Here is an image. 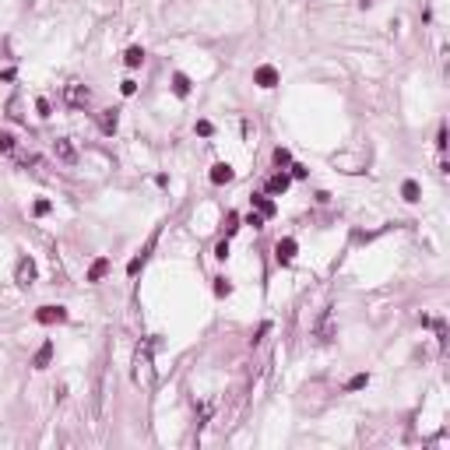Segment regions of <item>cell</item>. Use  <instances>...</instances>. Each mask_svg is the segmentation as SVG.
I'll list each match as a JSON object with an SVG mask.
<instances>
[{
  "instance_id": "9a60e30c",
  "label": "cell",
  "mask_w": 450,
  "mask_h": 450,
  "mask_svg": "<svg viewBox=\"0 0 450 450\" xmlns=\"http://www.w3.org/2000/svg\"><path fill=\"white\" fill-rule=\"evenodd\" d=\"M289 183H292V176L278 172V176H271V179H267V190H271V194H285V190H289Z\"/></svg>"
},
{
  "instance_id": "30bf717a",
  "label": "cell",
  "mask_w": 450,
  "mask_h": 450,
  "mask_svg": "<svg viewBox=\"0 0 450 450\" xmlns=\"http://www.w3.org/2000/svg\"><path fill=\"white\" fill-rule=\"evenodd\" d=\"M253 81H257L260 88H275V84H278V71H275L271 64H264V67H257V74H253Z\"/></svg>"
},
{
  "instance_id": "44dd1931",
  "label": "cell",
  "mask_w": 450,
  "mask_h": 450,
  "mask_svg": "<svg viewBox=\"0 0 450 450\" xmlns=\"http://www.w3.org/2000/svg\"><path fill=\"white\" fill-rule=\"evenodd\" d=\"M275 165H292V155H289V148H275Z\"/></svg>"
},
{
  "instance_id": "ba28073f",
  "label": "cell",
  "mask_w": 450,
  "mask_h": 450,
  "mask_svg": "<svg viewBox=\"0 0 450 450\" xmlns=\"http://www.w3.org/2000/svg\"><path fill=\"white\" fill-rule=\"evenodd\" d=\"M14 282H18V285H32V282H35V264H32L28 257L18 260V267H14Z\"/></svg>"
},
{
  "instance_id": "8992f818",
  "label": "cell",
  "mask_w": 450,
  "mask_h": 450,
  "mask_svg": "<svg viewBox=\"0 0 450 450\" xmlns=\"http://www.w3.org/2000/svg\"><path fill=\"white\" fill-rule=\"evenodd\" d=\"M95 123H99V130H102V134H116L120 116H116V109H99V113H95Z\"/></svg>"
},
{
  "instance_id": "52a82bcc",
  "label": "cell",
  "mask_w": 450,
  "mask_h": 450,
  "mask_svg": "<svg viewBox=\"0 0 450 450\" xmlns=\"http://www.w3.org/2000/svg\"><path fill=\"white\" fill-rule=\"evenodd\" d=\"M296 239H278V246H275V260L278 264H292L296 260Z\"/></svg>"
},
{
  "instance_id": "cb8c5ba5",
  "label": "cell",
  "mask_w": 450,
  "mask_h": 450,
  "mask_svg": "<svg viewBox=\"0 0 450 450\" xmlns=\"http://www.w3.org/2000/svg\"><path fill=\"white\" fill-rule=\"evenodd\" d=\"M0 151H4V155L14 151V138H11V134H0Z\"/></svg>"
},
{
  "instance_id": "6da1fadb",
  "label": "cell",
  "mask_w": 450,
  "mask_h": 450,
  "mask_svg": "<svg viewBox=\"0 0 450 450\" xmlns=\"http://www.w3.org/2000/svg\"><path fill=\"white\" fill-rule=\"evenodd\" d=\"M155 338L145 341V345H138V352H134V380L141 383V387H155V366H151V352H155Z\"/></svg>"
},
{
  "instance_id": "7a4b0ae2",
  "label": "cell",
  "mask_w": 450,
  "mask_h": 450,
  "mask_svg": "<svg viewBox=\"0 0 450 450\" xmlns=\"http://www.w3.org/2000/svg\"><path fill=\"white\" fill-rule=\"evenodd\" d=\"M313 334H317V341H320V345H331V341L338 338V320H334V309H331V306H324V309H320Z\"/></svg>"
},
{
  "instance_id": "7402d4cb",
  "label": "cell",
  "mask_w": 450,
  "mask_h": 450,
  "mask_svg": "<svg viewBox=\"0 0 450 450\" xmlns=\"http://www.w3.org/2000/svg\"><path fill=\"white\" fill-rule=\"evenodd\" d=\"M232 292V282L229 278H215V296H229Z\"/></svg>"
},
{
  "instance_id": "ac0fdd59",
  "label": "cell",
  "mask_w": 450,
  "mask_h": 450,
  "mask_svg": "<svg viewBox=\"0 0 450 450\" xmlns=\"http://www.w3.org/2000/svg\"><path fill=\"white\" fill-rule=\"evenodd\" d=\"M401 197H404L408 204H415V201L422 197V190H419V183H415V179H404V187H401Z\"/></svg>"
},
{
  "instance_id": "4316f807",
  "label": "cell",
  "mask_w": 450,
  "mask_h": 450,
  "mask_svg": "<svg viewBox=\"0 0 450 450\" xmlns=\"http://www.w3.org/2000/svg\"><path fill=\"white\" fill-rule=\"evenodd\" d=\"M35 109H39V116H50V113H53V106H50V99H39V102H35Z\"/></svg>"
},
{
  "instance_id": "7c38bea8",
  "label": "cell",
  "mask_w": 450,
  "mask_h": 450,
  "mask_svg": "<svg viewBox=\"0 0 450 450\" xmlns=\"http://www.w3.org/2000/svg\"><path fill=\"white\" fill-rule=\"evenodd\" d=\"M50 359H53V341H42L39 352H35V359H32V366H35V370H46Z\"/></svg>"
},
{
  "instance_id": "4dcf8cb0",
  "label": "cell",
  "mask_w": 450,
  "mask_h": 450,
  "mask_svg": "<svg viewBox=\"0 0 450 450\" xmlns=\"http://www.w3.org/2000/svg\"><path fill=\"white\" fill-rule=\"evenodd\" d=\"M239 229V215H229V225H225V236H232Z\"/></svg>"
},
{
  "instance_id": "5bb4252c",
  "label": "cell",
  "mask_w": 450,
  "mask_h": 450,
  "mask_svg": "<svg viewBox=\"0 0 450 450\" xmlns=\"http://www.w3.org/2000/svg\"><path fill=\"white\" fill-rule=\"evenodd\" d=\"M109 275V257H99L92 267H88V282H102Z\"/></svg>"
},
{
  "instance_id": "d6986e66",
  "label": "cell",
  "mask_w": 450,
  "mask_h": 450,
  "mask_svg": "<svg viewBox=\"0 0 450 450\" xmlns=\"http://www.w3.org/2000/svg\"><path fill=\"white\" fill-rule=\"evenodd\" d=\"M172 92H176L179 99H187V95H190V77H187V74H176V77H172Z\"/></svg>"
},
{
  "instance_id": "277c9868",
  "label": "cell",
  "mask_w": 450,
  "mask_h": 450,
  "mask_svg": "<svg viewBox=\"0 0 450 450\" xmlns=\"http://www.w3.org/2000/svg\"><path fill=\"white\" fill-rule=\"evenodd\" d=\"M53 155H57L60 162H67V165L77 162V148L71 145V138H57V141H53Z\"/></svg>"
},
{
  "instance_id": "3957f363",
  "label": "cell",
  "mask_w": 450,
  "mask_h": 450,
  "mask_svg": "<svg viewBox=\"0 0 450 450\" xmlns=\"http://www.w3.org/2000/svg\"><path fill=\"white\" fill-rule=\"evenodd\" d=\"M64 102H67L71 109H84V106L92 102V92H88L81 81H71V84H64Z\"/></svg>"
},
{
  "instance_id": "9c48e42d",
  "label": "cell",
  "mask_w": 450,
  "mask_h": 450,
  "mask_svg": "<svg viewBox=\"0 0 450 450\" xmlns=\"http://www.w3.org/2000/svg\"><path fill=\"white\" fill-rule=\"evenodd\" d=\"M331 162H334V165H341V169H345V172H359V169H363V165H366V162H363V158H359V155H345V151H341V155H334V158H331Z\"/></svg>"
},
{
  "instance_id": "484cf974",
  "label": "cell",
  "mask_w": 450,
  "mask_h": 450,
  "mask_svg": "<svg viewBox=\"0 0 450 450\" xmlns=\"http://www.w3.org/2000/svg\"><path fill=\"white\" fill-rule=\"evenodd\" d=\"M32 211L42 218V215H50V211H53V204H50V201H35V208H32Z\"/></svg>"
},
{
  "instance_id": "2e32d148",
  "label": "cell",
  "mask_w": 450,
  "mask_h": 450,
  "mask_svg": "<svg viewBox=\"0 0 450 450\" xmlns=\"http://www.w3.org/2000/svg\"><path fill=\"white\" fill-rule=\"evenodd\" d=\"M151 246H155V239H151L148 246H145V253H138V257H134L130 264H127V275H130V278H134V275H138V271L145 267V260H148V253H151Z\"/></svg>"
},
{
  "instance_id": "f546056e",
  "label": "cell",
  "mask_w": 450,
  "mask_h": 450,
  "mask_svg": "<svg viewBox=\"0 0 450 450\" xmlns=\"http://www.w3.org/2000/svg\"><path fill=\"white\" fill-rule=\"evenodd\" d=\"M211 130H215V127H211V123H208V120H197V134H201V138H208V134H211Z\"/></svg>"
},
{
  "instance_id": "603a6c76",
  "label": "cell",
  "mask_w": 450,
  "mask_h": 450,
  "mask_svg": "<svg viewBox=\"0 0 450 450\" xmlns=\"http://www.w3.org/2000/svg\"><path fill=\"white\" fill-rule=\"evenodd\" d=\"M18 109H21V99H11V102H7V116H11V120H25Z\"/></svg>"
},
{
  "instance_id": "8fae6325",
  "label": "cell",
  "mask_w": 450,
  "mask_h": 450,
  "mask_svg": "<svg viewBox=\"0 0 450 450\" xmlns=\"http://www.w3.org/2000/svg\"><path fill=\"white\" fill-rule=\"evenodd\" d=\"M232 176H236V172H232L229 162H215V165H211V183L222 187V183H232Z\"/></svg>"
},
{
  "instance_id": "83f0119b",
  "label": "cell",
  "mask_w": 450,
  "mask_h": 450,
  "mask_svg": "<svg viewBox=\"0 0 450 450\" xmlns=\"http://www.w3.org/2000/svg\"><path fill=\"white\" fill-rule=\"evenodd\" d=\"M215 257H218V260H225V257H229V239H222V243L215 246Z\"/></svg>"
},
{
  "instance_id": "4fadbf2b",
  "label": "cell",
  "mask_w": 450,
  "mask_h": 450,
  "mask_svg": "<svg viewBox=\"0 0 450 450\" xmlns=\"http://www.w3.org/2000/svg\"><path fill=\"white\" fill-rule=\"evenodd\" d=\"M250 201H253V208H257V211L264 215V218H271V215L278 211V208H275V201H271V197H264V194H253Z\"/></svg>"
},
{
  "instance_id": "1f68e13d",
  "label": "cell",
  "mask_w": 450,
  "mask_h": 450,
  "mask_svg": "<svg viewBox=\"0 0 450 450\" xmlns=\"http://www.w3.org/2000/svg\"><path fill=\"white\" fill-rule=\"evenodd\" d=\"M436 148L440 151L447 148V127H440V134H436Z\"/></svg>"
},
{
  "instance_id": "ffe728a7",
  "label": "cell",
  "mask_w": 450,
  "mask_h": 450,
  "mask_svg": "<svg viewBox=\"0 0 450 450\" xmlns=\"http://www.w3.org/2000/svg\"><path fill=\"white\" fill-rule=\"evenodd\" d=\"M366 383H370V373H355L348 383H345V390H363Z\"/></svg>"
},
{
  "instance_id": "d6a6232c",
  "label": "cell",
  "mask_w": 450,
  "mask_h": 450,
  "mask_svg": "<svg viewBox=\"0 0 450 450\" xmlns=\"http://www.w3.org/2000/svg\"><path fill=\"white\" fill-rule=\"evenodd\" d=\"M306 172H309V169H306V165H292V176H296V179H302V176H306Z\"/></svg>"
},
{
  "instance_id": "e0dca14e",
  "label": "cell",
  "mask_w": 450,
  "mask_h": 450,
  "mask_svg": "<svg viewBox=\"0 0 450 450\" xmlns=\"http://www.w3.org/2000/svg\"><path fill=\"white\" fill-rule=\"evenodd\" d=\"M123 64H127V67H141V64H145V50H141V46H130V50L123 53Z\"/></svg>"
},
{
  "instance_id": "5b68a950",
  "label": "cell",
  "mask_w": 450,
  "mask_h": 450,
  "mask_svg": "<svg viewBox=\"0 0 450 450\" xmlns=\"http://www.w3.org/2000/svg\"><path fill=\"white\" fill-rule=\"evenodd\" d=\"M35 320H39V324H64V320H67V309H64V306H39Z\"/></svg>"
},
{
  "instance_id": "f1b7e54d",
  "label": "cell",
  "mask_w": 450,
  "mask_h": 450,
  "mask_svg": "<svg viewBox=\"0 0 450 450\" xmlns=\"http://www.w3.org/2000/svg\"><path fill=\"white\" fill-rule=\"evenodd\" d=\"M120 92H123V95H134V92H138V81H130V77H127V81L120 84Z\"/></svg>"
},
{
  "instance_id": "d4e9b609",
  "label": "cell",
  "mask_w": 450,
  "mask_h": 450,
  "mask_svg": "<svg viewBox=\"0 0 450 450\" xmlns=\"http://www.w3.org/2000/svg\"><path fill=\"white\" fill-rule=\"evenodd\" d=\"M246 225H253V229H264V215H260V211H250V215H246Z\"/></svg>"
}]
</instances>
